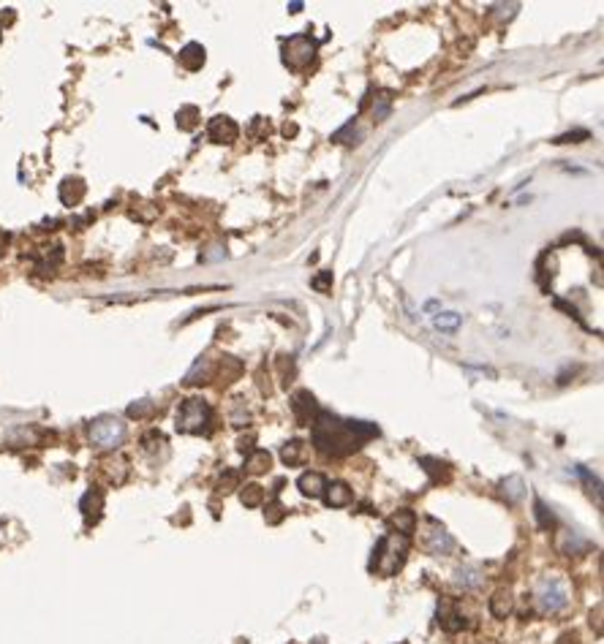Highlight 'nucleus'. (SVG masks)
I'll return each instance as SVG.
<instances>
[{"label":"nucleus","instance_id":"nucleus-1","mask_svg":"<svg viewBox=\"0 0 604 644\" xmlns=\"http://www.w3.org/2000/svg\"><path fill=\"white\" fill-rule=\"evenodd\" d=\"M378 427L371 421H343L332 416L327 411H319V416L313 421V446L322 454H352L362 446L365 441L376 438Z\"/></svg>","mask_w":604,"mask_h":644},{"label":"nucleus","instance_id":"nucleus-2","mask_svg":"<svg viewBox=\"0 0 604 644\" xmlns=\"http://www.w3.org/2000/svg\"><path fill=\"white\" fill-rule=\"evenodd\" d=\"M405 555H408V539L401 533H389L373 549L371 571H376L378 576H395L405 563Z\"/></svg>","mask_w":604,"mask_h":644},{"label":"nucleus","instance_id":"nucleus-3","mask_svg":"<svg viewBox=\"0 0 604 644\" xmlns=\"http://www.w3.org/2000/svg\"><path fill=\"white\" fill-rule=\"evenodd\" d=\"M210 421H213V408H210V402H204L199 397L185 400L180 405V411H177V430L188 432V435L204 432Z\"/></svg>","mask_w":604,"mask_h":644},{"label":"nucleus","instance_id":"nucleus-4","mask_svg":"<svg viewBox=\"0 0 604 644\" xmlns=\"http://www.w3.org/2000/svg\"><path fill=\"white\" fill-rule=\"evenodd\" d=\"M316 38H310L308 33H300V36H292L286 44H283V63L292 68V71H302L313 63L316 57Z\"/></svg>","mask_w":604,"mask_h":644},{"label":"nucleus","instance_id":"nucleus-5","mask_svg":"<svg viewBox=\"0 0 604 644\" xmlns=\"http://www.w3.org/2000/svg\"><path fill=\"white\" fill-rule=\"evenodd\" d=\"M126 441V424L115 416H101L90 424V444L99 448H117Z\"/></svg>","mask_w":604,"mask_h":644},{"label":"nucleus","instance_id":"nucleus-6","mask_svg":"<svg viewBox=\"0 0 604 644\" xmlns=\"http://www.w3.org/2000/svg\"><path fill=\"white\" fill-rule=\"evenodd\" d=\"M533 598H536V606L542 615H553V612H561L566 606V585L561 579H542L533 590Z\"/></svg>","mask_w":604,"mask_h":644},{"label":"nucleus","instance_id":"nucleus-7","mask_svg":"<svg viewBox=\"0 0 604 644\" xmlns=\"http://www.w3.org/2000/svg\"><path fill=\"white\" fill-rule=\"evenodd\" d=\"M237 136H240V128L231 117L218 115L207 125V139L215 142V145H231V142H237Z\"/></svg>","mask_w":604,"mask_h":644},{"label":"nucleus","instance_id":"nucleus-8","mask_svg":"<svg viewBox=\"0 0 604 644\" xmlns=\"http://www.w3.org/2000/svg\"><path fill=\"white\" fill-rule=\"evenodd\" d=\"M425 549H428L430 555H436V557H441V555H450L454 549V539L438 525V522L430 520V530L425 533Z\"/></svg>","mask_w":604,"mask_h":644},{"label":"nucleus","instance_id":"nucleus-9","mask_svg":"<svg viewBox=\"0 0 604 644\" xmlns=\"http://www.w3.org/2000/svg\"><path fill=\"white\" fill-rule=\"evenodd\" d=\"M292 411H294V416H297L300 424L310 427V424L316 421V416H319L316 397L310 395V392H297V395L292 397Z\"/></svg>","mask_w":604,"mask_h":644},{"label":"nucleus","instance_id":"nucleus-10","mask_svg":"<svg viewBox=\"0 0 604 644\" xmlns=\"http://www.w3.org/2000/svg\"><path fill=\"white\" fill-rule=\"evenodd\" d=\"M297 490H300L305 497H322L324 495V490H327V478H324L322 473L308 471L297 478Z\"/></svg>","mask_w":604,"mask_h":644},{"label":"nucleus","instance_id":"nucleus-11","mask_svg":"<svg viewBox=\"0 0 604 644\" xmlns=\"http://www.w3.org/2000/svg\"><path fill=\"white\" fill-rule=\"evenodd\" d=\"M82 514L87 517V522H96L101 517V508H103V492L99 487H90L85 495H82V503H79Z\"/></svg>","mask_w":604,"mask_h":644},{"label":"nucleus","instance_id":"nucleus-12","mask_svg":"<svg viewBox=\"0 0 604 644\" xmlns=\"http://www.w3.org/2000/svg\"><path fill=\"white\" fill-rule=\"evenodd\" d=\"M180 66L182 68H188V71H199L201 66H204V47L201 44H196V41H191V44H185L182 50H180Z\"/></svg>","mask_w":604,"mask_h":644},{"label":"nucleus","instance_id":"nucleus-13","mask_svg":"<svg viewBox=\"0 0 604 644\" xmlns=\"http://www.w3.org/2000/svg\"><path fill=\"white\" fill-rule=\"evenodd\" d=\"M85 196V182L79 177H66L63 185H60V201L66 207H76Z\"/></svg>","mask_w":604,"mask_h":644},{"label":"nucleus","instance_id":"nucleus-14","mask_svg":"<svg viewBox=\"0 0 604 644\" xmlns=\"http://www.w3.org/2000/svg\"><path fill=\"white\" fill-rule=\"evenodd\" d=\"M352 487L349 484H343V481H332V484H327V490H324V500H327V506H335V508H340V506H349L352 503Z\"/></svg>","mask_w":604,"mask_h":644},{"label":"nucleus","instance_id":"nucleus-15","mask_svg":"<svg viewBox=\"0 0 604 644\" xmlns=\"http://www.w3.org/2000/svg\"><path fill=\"white\" fill-rule=\"evenodd\" d=\"M280 460H283L289 468L305 465V462H308V446H305L302 441H289L286 446L280 448Z\"/></svg>","mask_w":604,"mask_h":644},{"label":"nucleus","instance_id":"nucleus-16","mask_svg":"<svg viewBox=\"0 0 604 644\" xmlns=\"http://www.w3.org/2000/svg\"><path fill=\"white\" fill-rule=\"evenodd\" d=\"M438 625L444 628V631H450V634H454V631H460V628H466V620L460 617V612L454 609L452 603H441L438 606Z\"/></svg>","mask_w":604,"mask_h":644},{"label":"nucleus","instance_id":"nucleus-17","mask_svg":"<svg viewBox=\"0 0 604 644\" xmlns=\"http://www.w3.org/2000/svg\"><path fill=\"white\" fill-rule=\"evenodd\" d=\"M270 465H273V457H270V451H264V448H256V451H251V454L245 457V473H251V476L267 473L270 471Z\"/></svg>","mask_w":604,"mask_h":644},{"label":"nucleus","instance_id":"nucleus-18","mask_svg":"<svg viewBox=\"0 0 604 644\" xmlns=\"http://www.w3.org/2000/svg\"><path fill=\"white\" fill-rule=\"evenodd\" d=\"M512 606H515V601H512V593L509 590H498V593H493V598H490V615L493 617H509L512 615Z\"/></svg>","mask_w":604,"mask_h":644},{"label":"nucleus","instance_id":"nucleus-19","mask_svg":"<svg viewBox=\"0 0 604 644\" xmlns=\"http://www.w3.org/2000/svg\"><path fill=\"white\" fill-rule=\"evenodd\" d=\"M501 495L509 500V503H517L520 497L526 495V484H523V478L520 476H509V478H503L501 481Z\"/></svg>","mask_w":604,"mask_h":644},{"label":"nucleus","instance_id":"nucleus-20","mask_svg":"<svg viewBox=\"0 0 604 644\" xmlns=\"http://www.w3.org/2000/svg\"><path fill=\"white\" fill-rule=\"evenodd\" d=\"M240 503H243L245 508L261 506V503H264V487H261V484H245V487H240Z\"/></svg>","mask_w":604,"mask_h":644},{"label":"nucleus","instance_id":"nucleus-21","mask_svg":"<svg viewBox=\"0 0 604 644\" xmlns=\"http://www.w3.org/2000/svg\"><path fill=\"white\" fill-rule=\"evenodd\" d=\"M392 525L398 527V533H401V536L408 539V536L414 533V527H417V517H414V511H411V508H403V511H398V514L392 517Z\"/></svg>","mask_w":604,"mask_h":644},{"label":"nucleus","instance_id":"nucleus-22","mask_svg":"<svg viewBox=\"0 0 604 644\" xmlns=\"http://www.w3.org/2000/svg\"><path fill=\"white\" fill-rule=\"evenodd\" d=\"M196 125H199V109H196V106H182V109L177 112V128L194 131Z\"/></svg>","mask_w":604,"mask_h":644},{"label":"nucleus","instance_id":"nucleus-23","mask_svg":"<svg viewBox=\"0 0 604 644\" xmlns=\"http://www.w3.org/2000/svg\"><path fill=\"white\" fill-rule=\"evenodd\" d=\"M419 465H425V471L433 476V481H441V478L447 481V478H450V465H447V462H438V460L422 457V460H419Z\"/></svg>","mask_w":604,"mask_h":644},{"label":"nucleus","instance_id":"nucleus-24","mask_svg":"<svg viewBox=\"0 0 604 644\" xmlns=\"http://www.w3.org/2000/svg\"><path fill=\"white\" fill-rule=\"evenodd\" d=\"M460 321H463V316H457V313H438L433 319V326L441 329V332H454L460 326Z\"/></svg>","mask_w":604,"mask_h":644},{"label":"nucleus","instance_id":"nucleus-25","mask_svg":"<svg viewBox=\"0 0 604 644\" xmlns=\"http://www.w3.org/2000/svg\"><path fill=\"white\" fill-rule=\"evenodd\" d=\"M142 446H145L148 454H155V451H161V448L166 446V438H164L158 430H150V432L142 438Z\"/></svg>","mask_w":604,"mask_h":644},{"label":"nucleus","instance_id":"nucleus-26","mask_svg":"<svg viewBox=\"0 0 604 644\" xmlns=\"http://www.w3.org/2000/svg\"><path fill=\"white\" fill-rule=\"evenodd\" d=\"M533 508H536L533 514H536V522H539V527H542V530H550V527H553V522H555V520H553V514L547 511V506H545V503H542V500L536 497V503H533Z\"/></svg>","mask_w":604,"mask_h":644},{"label":"nucleus","instance_id":"nucleus-27","mask_svg":"<svg viewBox=\"0 0 604 644\" xmlns=\"http://www.w3.org/2000/svg\"><path fill=\"white\" fill-rule=\"evenodd\" d=\"M221 492L226 495V492H234V490H240V473L237 471H226L224 476H221Z\"/></svg>","mask_w":604,"mask_h":644},{"label":"nucleus","instance_id":"nucleus-28","mask_svg":"<svg viewBox=\"0 0 604 644\" xmlns=\"http://www.w3.org/2000/svg\"><path fill=\"white\" fill-rule=\"evenodd\" d=\"M457 576H460V585H466V587H471V590H477L479 585H482V576H479L477 569H463Z\"/></svg>","mask_w":604,"mask_h":644},{"label":"nucleus","instance_id":"nucleus-29","mask_svg":"<svg viewBox=\"0 0 604 644\" xmlns=\"http://www.w3.org/2000/svg\"><path fill=\"white\" fill-rule=\"evenodd\" d=\"M283 517H286V508H283L278 500H275V503H270V506H267V511H264V520H267V525H278V522L283 520Z\"/></svg>","mask_w":604,"mask_h":644},{"label":"nucleus","instance_id":"nucleus-30","mask_svg":"<svg viewBox=\"0 0 604 644\" xmlns=\"http://www.w3.org/2000/svg\"><path fill=\"white\" fill-rule=\"evenodd\" d=\"M150 411H152L150 400H139V402H134V405L128 408V416H131V419H142V416H148Z\"/></svg>","mask_w":604,"mask_h":644},{"label":"nucleus","instance_id":"nucleus-31","mask_svg":"<svg viewBox=\"0 0 604 644\" xmlns=\"http://www.w3.org/2000/svg\"><path fill=\"white\" fill-rule=\"evenodd\" d=\"M389 109H392V98H389V96H381V98H378V106H373V117H376V120H384V117L389 115Z\"/></svg>","mask_w":604,"mask_h":644},{"label":"nucleus","instance_id":"nucleus-32","mask_svg":"<svg viewBox=\"0 0 604 644\" xmlns=\"http://www.w3.org/2000/svg\"><path fill=\"white\" fill-rule=\"evenodd\" d=\"M310 286H313L316 291H327L329 286H332V272H322V275H316V277L310 280Z\"/></svg>","mask_w":604,"mask_h":644},{"label":"nucleus","instance_id":"nucleus-33","mask_svg":"<svg viewBox=\"0 0 604 644\" xmlns=\"http://www.w3.org/2000/svg\"><path fill=\"white\" fill-rule=\"evenodd\" d=\"M572 139H588V131H577V133L561 136V139H555V145H566V142H572Z\"/></svg>","mask_w":604,"mask_h":644},{"label":"nucleus","instance_id":"nucleus-34","mask_svg":"<svg viewBox=\"0 0 604 644\" xmlns=\"http://www.w3.org/2000/svg\"><path fill=\"white\" fill-rule=\"evenodd\" d=\"M231 424H234V427H245V424H248V414H243V411L231 414Z\"/></svg>","mask_w":604,"mask_h":644},{"label":"nucleus","instance_id":"nucleus-35","mask_svg":"<svg viewBox=\"0 0 604 644\" xmlns=\"http://www.w3.org/2000/svg\"><path fill=\"white\" fill-rule=\"evenodd\" d=\"M213 250H215V253H204L201 258H204V261H215V258H226V250H221V248H213Z\"/></svg>","mask_w":604,"mask_h":644},{"label":"nucleus","instance_id":"nucleus-36","mask_svg":"<svg viewBox=\"0 0 604 644\" xmlns=\"http://www.w3.org/2000/svg\"><path fill=\"white\" fill-rule=\"evenodd\" d=\"M294 133H297V125H286L283 128V136H294Z\"/></svg>","mask_w":604,"mask_h":644},{"label":"nucleus","instance_id":"nucleus-37","mask_svg":"<svg viewBox=\"0 0 604 644\" xmlns=\"http://www.w3.org/2000/svg\"><path fill=\"white\" fill-rule=\"evenodd\" d=\"M300 8H302V3H292V6H289V14H297Z\"/></svg>","mask_w":604,"mask_h":644},{"label":"nucleus","instance_id":"nucleus-38","mask_svg":"<svg viewBox=\"0 0 604 644\" xmlns=\"http://www.w3.org/2000/svg\"><path fill=\"white\" fill-rule=\"evenodd\" d=\"M313 644H327V642H313Z\"/></svg>","mask_w":604,"mask_h":644},{"label":"nucleus","instance_id":"nucleus-39","mask_svg":"<svg viewBox=\"0 0 604 644\" xmlns=\"http://www.w3.org/2000/svg\"><path fill=\"white\" fill-rule=\"evenodd\" d=\"M292 644H297V642H292Z\"/></svg>","mask_w":604,"mask_h":644}]
</instances>
